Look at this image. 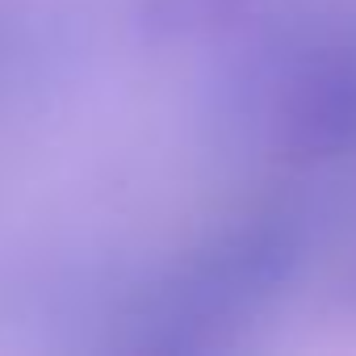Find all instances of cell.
<instances>
[{
	"instance_id": "6da1fadb",
	"label": "cell",
	"mask_w": 356,
	"mask_h": 356,
	"mask_svg": "<svg viewBox=\"0 0 356 356\" xmlns=\"http://www.w3.org/2000/svg\"><path fill=\"white\" fill-rule=\"evenodd\" d=\"M293 134L310 147L356 143V51L327 63L293 105Z\"/></svg>"
}]
</instances>
